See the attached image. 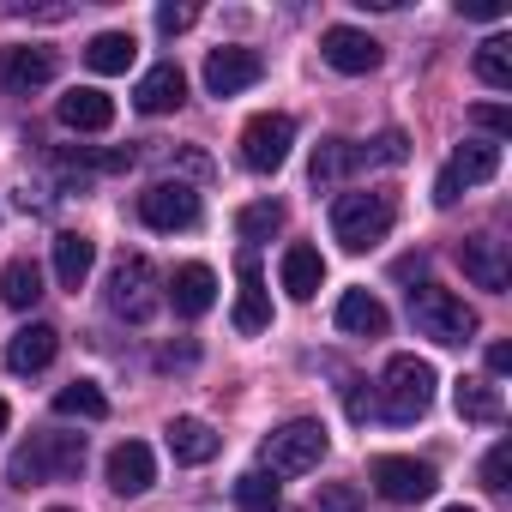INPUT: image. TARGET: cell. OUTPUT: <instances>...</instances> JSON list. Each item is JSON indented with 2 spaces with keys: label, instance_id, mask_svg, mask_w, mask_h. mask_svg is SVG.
I'll return each instance as SVG.
<instances>
[{
  "label": "cell",
  "instance_id": "6da1fadb",
  "mask_svg": "<svg viewBox=\"0 0 512 512\" xmlns=\"http://www.w3.org/2000/svg\"><path fill=\"white\" fill-rule=\"evenodd\" d=\"M85 470V434H37L7 458L13 488H43V482H73Z\"/></svg>",
  "mask_w": 512,
  "mask_h": 512
},
{
  "label": "cell",
  "instance_id": "7a4b0ae2",
  "mask_svg": "<svg viewBox=\"0 0 512 512\" xmlns=\"http://www.w3.org/2000/svg\"><path fill=\"white\" fill-rule=\"evenodd\" d=\"M398 223V199L380 187H356L332 199V241H344L350 253H368L374 241H386Z\"/></svg>",
  "mask_w": 512,
  "mask_h": 512
},
{
  "label": "cell",
  "instance_id": "3957f363",
  "mask_svg": "<svg viewBox=\"0 0 512 512\" xmlns=\"http://www.w3.org/2000/svg\"><path fill=\"white\" fill-rule=\"evenodd\" d=\"M326 446H332L326 422H314V416H296V422H284V428H272V434H266V446H260V464H266V476H308V470H320Z\"/></svg>",
  "mask_w": 512,
  "mask_h": 512
},
{
  "label": "cell",
  "instance_id": "277c9868",
  "mask_svg": "<svg viewBox=\"0 0 512 512\" xmlns=\"http://www.w3.org/2000/svg\"><path fill=\"white\" fill-rule=\"evenodd\" d=\"M163 308V278L145 253H121L115 272H109V314H121L127 326H145Z\"/></svg>",
  "mask_w": 512,
  "mask_h": 512
},
{
  "label": "cell",
  "instance_id": "5b68a950",
  "mask_svg": "<svg viewBox=\"0 0 512 512\" xmlns=\"http://www.w3.org/2000/svg\"><path fill=\"white\" fill-rule=\"evenodd\" d=\"M428 404H434V368L422 356H392L386 380H380V416L404 428V422L428 416Z\"/></svg>",
  "mask_w": 512,
  "mask_h": 512
},
{
  "label": "cell",
  "instance_id": "8992f818",
  "mask_svg": "<svg viewBox=\"0 0 512 512\" xmlns=\"http://www.w3.org/2000/svg\"><path fill=\"white\" fill-rule=\"evenodd\" d=\"M410 320H416V332L434 338V344H470V338H476V314L464 308V296H452V290H440V284L410 290Z\"/></svg>",
  "mask_w": 512,
  "mask_h": 512
},
{
  "label": "cell",
  "instance_id": "52a82bcc",
  "mask_svg": "<svg viewBox=\"0 0 512 512\" xmlns=\"http://www.w3.org/2000/svg\"><path fill=\"white\" fill-rule=\"evenodd\" d=\"M290 145H296V121H290V115H278V109L253 115V121L241 127V163H247L253 175L284 169V163H290Z\"/></svg>",
  "mask_w": 512,
  "mask_h": 512
},
{
  "label": "cell",
  "instance_id": "ba28073f",
  "mask_svg": "<svg viewBox=\"0 0 512 512\" xmlns=\"http://www.w3.org/2000/svg\"><path fill=\"white\" fill-rule=\"evenodd\" d=\"M494 169H500V145H482V139L458 145V151H452V163H446V169H440V181H434V205H458V193H464V187L494 181Z\"/></svg>",
  "mask_w": 512,
  "mask_h": 512
},
{
  "label": "cell",
  "instance_id": "9c48e42d",
  "mask_svg": "<svg viewBox=\"0 0 512 512\" xmlns=\"http://www.w3.org/2000/svg\"><path fill=\"white\" fill-rule=\"evenodd\" d=\"M55 73H61V61H55V49H43V43H13V49H0V91H13V97L43 91Z\"/></svg>",
  "mask_w": 512,
  "mask_h": 512
},
{
  "label": "cell",
  "instance_id": "30bf717a",
  "mask_svg": "<svg viewBox=\"0 0 512 512\" xmlns=\"http://www.w3.org/2000/svg\"><path fill=\"white\" fill-rule=\"evenodd\" d=\"M139 217L151 223V229H193L199 223V193L187 187V181H151L145 193H139Z\"/></svg>",
  "mask_w": 512,
  "mask_h": 512
},
{
  "label": "cell",
  "instance_id": "8fae6325",
  "mask_svg": "<svg viewBox=\"0 0 512 512\" xmlns=\"http://www.w3.org/2000/svg\"><path fill=\"white\" fill-rule=\"evenodd\" d=\"M374 488L386 494V500H428L434 488H440V476H434V464L428 458H404V452H386V458H374Z\"/></svg>",
  "mask_w": 512,
  "mask_h": 512
},
{
  "label": "cell",
  "instance_id": "7c38bea8",
  "mask_svg": "<svg viewBox=\"0 0 512 512\" xmlns=\"http://www.w3.org/2000/svg\"><path fill=\"white\" fill-rule=\"evenodd\" d=\"M260 79H266V61L253 49H211L205 55V91L211 97H241L247 85H260Z\"/></svg>",
  "mask_w": 512,
  "mask_h": 512
},
{
  "label": "cell",
  "instance_id": "4fadbf2b",
  "mask_svg": "<svg viewBox=\"0 0 512 512\" xmlns=\"http://www.w3.org/2000/svg\"><path fill=\"white\" fill-rule=\"evenodd\" d=\"M320 55H326L332 73H374L380 67V43L368 31H356V25H332L320 37Z\"/></svg>",
  "mask_w": 512,
  "mask_h": 512
},
{
  "label": "cell",
  "instance_id": "5bb4252c",
  "mask_svg": "<svg viewBox=\"0 0 512 512\" xmlns=\"http://www.w3.org/2000/svg\"><path fill=\"white\" fill-rule=\"evenodd\" d=\"M458 260H464V278L476 284V290H506L512 284V260H506V247L494 241V235H470L464 247H458Z\"/></svg>",
  "mask_w": 512,
  "mask_h": 512
},
{
  "label": "cell",
  "instance_id": "9a60e30c",
  "mask_svg": "<svg viewBox=\"0 0 512 512\" xmlns=\"http://www.w3.org/2000/svg\"><path fill=\"white\" fill-rule=\"evenodd\" d=\"M55 115H61V127H73V133H103V127H115V103H109V91H97V85H73V91L55 103Z\"/></svg>",
  "mask_w": 512,
  "mask_h": 512
},
{
  "label": "cell",
  "instance_id": "2e32d148",
  "mask_svg": "<svg viewBox=\"0 0 512 512\" xmlns=\"http://www.w3.org/2000/svg\"><path fill=\"white\" fill-rule=\"evenodd\" d=\"M235 332L241 338H253V332H266L272 326V302H266V278H260V260H253V253H247V260H241V296H235Z\"/></svg>",
  "mask_w": 512,
  "mask_h": 512
},
{
  "label": "cell",
  "instance_id": "e0dca14e",
  "mask_svg": "<svg viewBox=\"0 0 512 512\" xmlns=\"http://www.w3.org/2000/svg\"><path fill=\"white\" fill-rule=\"evenodd\" d=\"M278 278H284V296H290V302H314V296H320V284H326V260H320V247H308V241L284 247Z\"/></svg>",
  "mask_w": 512,
  "mask_h": 512
},
{
  "label": "cell",
  "instance_id": "ac0fdd59",
  "mask_svg": "<svg viewBox=\"0 0 512 512\" xmlns=\"http://www.w3.org/2000/svg\"><path fill=\"white\" fill-rule=\"evenodd\" d=\"M151 482H157L151 446H145V440H121V446L109 452V488H115V494H145Z\"/></svg>",
  "mask_w": 512,
  "mask_h": 512
},
{
  "label": "cell",
  "instance_id": "d6986e66",
  "mask_svg": "<svg viewBox=\"0 0 512 512\" xmlns=\"http://www.w3.org/2000/svg\"><path fill=\"white\" fill-rule=\"evenodd\" d=\"M181 103H187V79H181L175 61L151 67V73L139 79V91H133V109H139V115H169V109H181Z\"/></svg>",
  "mask_w": 512,
  "mask_h": 512
},
{
  "label": "cell",
  "instance_id": "ffe728a7",
  "mask_svg": "<svg viewBox=\"0 0 512 512\" xmlns=\"http://www.w3.org/2000/svg\"><path fill=\"white\" fill-rule=\"evenodd\" d=\"M55 350H61V332L55 326H19L7 338V368L13 374H43L55 362Z\"/></svg>",
  "mask_w": 512,
  "mask_h": 512
},
{
  "label": "cell",
  "instance_id": "44dd1931",
  "mask_svg": "<svg viewBox=\"0 0 512 512\" xmlns=\"http://www.w3.org/2000/svg\"><path fill=\"white\" fill-rule=\"evenodd\" d=\"M169 302H175L181 320L211 314V302H217V278H211V266H181V272L169 278Z\"/></svg>",
  "mask_w": 512,
  "mask_h": 512
},
{
  "label": "cell",
  "instance_id": "7402d4cb",
  "mask_svg": "<svg viewBox=\"0 0 512 512\" xmlns=\"http://www.w3.org/2000/svg\"><path fill=\"white\" fill-rule=\"evenodd\" d=\"M163 434H169L175 464H211V458H217V446H223V440H217V428H211V422H199V416H175Z\"/></svg>",
  "mask_w": 512,
  "mask_h": 512
},
{
  "label": "cell",
  "instance_id": "603a6c76",
  "mask_svg": "<svg viewBox=\"0 0 512 512\" xmlns=\"http://www.w3.org/2000/svg\"><path fill=\"white\" fill-rule=\"evenodd\" d=\"M91 266H97V241H91L85 229H61V235H55V278H61L67 290H79V284L91 278Z\"/></svg>",
  "mask_w": 512,
  "mask_h": 512
},
{
  "label": "cell",
  "instance_id": "cb8c5ba5",
  "mask_svg": "<svg viewBox=\"0 0 512 512\" xmlns=\"http://www.w3.org/2000/svg\"><path fill=\"white\" fill-rule=\"evenodd\" d=\"M0 302H7V308H37L43 302V266L37 260H7V266H0Z\"/></svg>",
  "mask_w": 512,
  "mask_h": 512
},
{
  "label": "cell",
  "instance_id": "d4e9b609",
  "mask_svg": "<svg viewBox=\"0 0 512 512\" xmlns=\"http://www.w3.org/2000/svg\"><path fill=\"white\" fill-rule=\"evenodd\" d=\"M338 326L356 332V338H380V332H386V308H380V296H368V290H344V296H338Z\"/></svg>",
  "mask_w": 512,
  "mask_h": 512
},
{
  "label": "cell",
  "instance_id": "484cf974",
  "mask_svg": "<svg viewBox=\"0 0 512 512\" xmlns=\"http://www.w3.org/2000/svg\"><path fill=\"white\" fill-rule=\"evenodd\" d=\"M133 55H139V43H133L127 31H97V37L85 43V67H91V73H127Z\"/></svg>",
  "mask_w": 512,
  "mask_h": 512
},
{
  "label": "cell",
  "instance_id": "4316f807",
  "mask_svg": "<svg viewBox=\"0 0 512 512\" xmlns=\"http://www.w3.org/2000/svg\"><path fill=\"white\" fill-rule=\"evenodd\" d=\"M350 169H368V157H362V145H350V139H326L320 151H314V187H332V181H344Z\"/></svg>",
  "mask_w": 512,
  "mask_h": 512
},
{
  "label": "cell",
  "instance_id": "83f0119b",
  "mask_svg": "<svg viewBox=\"0 0 512 512\" xmlns=\"http://www.w3.org/2000/svg\"><path fill=\"white\" fill-rule=\"evenodd\" d=\"M55 416L103 422V416H109V398H103V386H97V380H73V386H61V392H55Z\"/></svg>",
  "mask_w": 512,
  "mask_h": 512
},
{
  "label": "cell",
  "instance_id": "f1b7e54d",
  "mask_svg": "<svg viewBox=\"0 0 512 512\" xmlns=\"http://www.w3.org/2000/svg\"><path fill=\"white\" fill-rule=\"evenodd\" d=\"M452 398H458V416H464V422H500V416H506V404H500V392H494L488 380H458Z\"/></svg>",
  "mask_w": 512,
  "mask_h": 512
},
{
  "label": "cell",
  "instance_id": "f546056e",
  "mask_svg": "<svg viewBox=\"0 0 512 512\" xmlns=\"http://www.w3.org/2000/svg\"><path fill=\"white\" fill-rule=\"evenodd\" d=\"M235 506H241V512H278V476L241 470V476H235Z\"/></svg>",
  "mask_w": 512,
  "mask_h": 512
},
{
  "label": "cell",
  "instance_id": "4dcf8cb0",
  "mask_svg": "<svg viewBox=\"0 0 512 512\" xmlns=\"http://www.w3.org/2000/svg\"><path fill=\"white\" fill-rule=\"evenodd\" d=\"M476 79L494 85V91H512V43L506 37H488L476 49Z\"/></svg>",
  "mask_w": 512,
  "mask_h": 512
},
{
  "label": "cell",
  "instance_id": "1f68e13d",
  "mask_svg": "<svg viewBox=\"0 0 512 512\" xmlns=\"http://www.w3.org/2000/svg\"><path fill=\"white\" fill-rule=\"evenodd\" d=\"M235 229H241V241H272V235L284 229V205H278V199H260V205H241Z\"/></svg>",
  "mask_w": 512,
  "mask_h": 512
},
{
  "label": "cell",
  "instance_id": "d6a6232c",
  "mask_svg": "<svg viewBox=\"0 0 512 512\" xmlns=\"http://www.w3.org/2000/svg\"><path fill=\"white\" fill-rule=\"evenodd\" d=\"M362 157H368V169L380 163V169H398V163H410V139L404 133H380L374 145H362Z\"/></svg>",
  "mask_w": 512,
  "mask_h": 512
},
{
  "label": "cell",
  "instance_id": "836d02e7",
  "mask_svg": "<svg viewBox=\"0 0 512 512\" xmlns=\"http://www.w3.org/2000/svg\"><path fill=\"white\" fill-rule=\"evenodd\" d=\"M506 476H512V440H500V446L482 458V488H488V494H506V488H512Z\"/></svg>",
  "mask_w": 512,
  "mask_h": 512
},
{
  "label": "cell",
  "instance_id": "e575fe53",
  "mask_svg": "<svg viewBox=\"0 0 512 512\" xmlns=\"http://www.w3.org/2000/svg\"><path fill=\"white\" fill-rule=\"evenodd\" d=\"M470 121H476V127H488L494 139H500V133H512V115H506L500 103H476V109H470Z\"/></svg>",
  "mask_w": 512,
  "mask_h": 512
},
{
  "label": "cell",
  "instance_id": "d590c367",
  "mask_svg": "<svg viewBox=\"0 0 512 512\" xmlns=\"http://www.w3.org/2000/svg\"><path fill=\"white\" fill-rule=\"evenodd\" d=\"M320 506H326V512H356L362 494H356L350 482H332V488H320Z\"/></svg>",
  "mask_w": 512,
  "mask_h": 512
},
{
  "label": "cell",
  "instance_id": "8d00e7d4",
  "mask_svg": "<svg viewBox=\"0 0 512 512\" xmlns=\"http://www.w3.org/2000/svg\"><path fill=\"white\" fill-rule=\"evenodd\" d=\"M193 19H199L193 7H157V31H163V37H181Z\"/></svg>",
  "mask_w": 512,
  "mask_h": 512
},
{
  "label": "cell",
  "instance_id": "74e56055",
  "mask_svg": "<svg viewBox=\"0 0 512 512\" xmlns=\"http://www.w3.org/2000/svg\"><path fill=\"white\" fill-rule=\"evenodd\" d=\"M458 13H464V19H500L494 0H458Z\"/></svg>",
  "mask_w": 512,
  "mask_h": 512
},
{
  "label": "cell",
  "instance_id": "f35d334b",
  "mask_svg": "<svg viewBox=\"0 0 512 512\" xmlns=\"http://www.w3.org/2000/svg\"><path fill=\"white\" fill-rule=\"evenodd\" d=\"M512 368V344H488V374H506Z\"/></svg>",
  "mask_w": 512,
  "mask_h": 512
},
{
  "label": "cell",
  "instance_id": "ab89813d",
  "mask_svg": "<svg viewBox=\"0 0 512 512\" xmlns=\"http://www.w3.org/2000/svg\"><path fill=\"white\" fill-rule=\"evenodd\" d=\"M7 422H13V410H7V398H0V434H7Z\"/></svg>",
  "mask_w": 512,
  "mask_h": 512
},
{
  "label": "cell",
  "instance_id": "60d3db41",
  "mask_svg": "<svg viewBox=\"0 0 512 512\" xmlns=\"http://www.w3.org/2000/svg\"><path fill=\"white\" fill-rule=\"evenodd\" d=\"M446 512H476V506H446Z\"/></svg>",
  "mask_w": 512,
  "mask_h": 512
},
{
  "label": "cell",
  "instance_id": "b9f144b4",
  "mask_svg": "<svg viewBox=\"0 0 512 512\" xmlns=\"http://www.w3.org/2000/svg\"><path fill=\"white\" fill-rule=\"evenodd\" d=\"M49 512H73V506H49Z\"/></svg>",
  "mask_w": 512,
  "mask_h": 512
}]
</instances>
